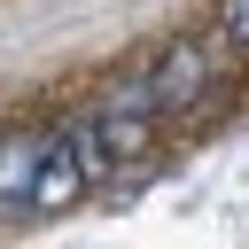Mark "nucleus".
<instances>
[{
  "mask_svg": "<svg viewBox=\"0 0 249 249\" xmlns=\"http://www.w3.org/2000/svg\"><path fill=\"white\" fill-rule=\"evenodd\" d=\"M218 78H226V62H218V47H210V39H171V47L148 62L140 93H148V109H156V117H195V101H202Z\"/></svg>",
  "mask_w": 249,
  "mask_h": 249,
  "instance_id": "2",
  "label": "nucleus"
},
{
  "mask_svg": "<svg viewBox=\"0 0 249 249\" xmlns=\"http://www.w3.org/2000/svg\"><path fill=\"white\" fill-rule=\"evenodd\" d=\"M218 39H226V54L249 47V0H218Z\"/></svg>",
  "mask_w": 249,
  "mask_h": 249,
  "instance_id": "5",
  "label": "nucleus"
},
{
  "mask_svg": "<svg viewBox=\"0 0 249 249\" xmlns=\"http://www.w3.org/2000/svg\"><path fill=\"white\" fill-rule=\"evenodd\" d=\"M70 148H78V171H86V179H117V171H132V163L156 148V109H148L140 78H132V86H117V93H109V109H101L93 124H78V132H70Z\"/></svg>",
  "mask_w": 249,
  "mask_h": 249,
  "instance_id": "1",
  "label": "nucleus"
},
{
  "mask_svg": "<svg viewBox=\"0 0 249 249\" xmlns=\"http://www.w3.org/2000/svg\"><path fill=\"white\" fill-rule=\"evenodd\" d=\"M86 187H93V179L78 171L70 132H47V148H39V163H31V187H23V218H54V210H70Z\"/></svg>",
  "mask_w": 249,
  "mask_h": 249,
  "instance_id": "3",
  "label": "nucleus"
},
{
  "mask_svg": "<svg viewBox=\"0 0 249 249\" xmlns=\"http://www.w3.org/2000/svg\"><path fill=\"white\" fill-rule=\"evenodd\" d=\"M39 148H47V140H8V148H0V218H8V210L23 218V187H31Z\"/></svg>",
  "mask_w": 249,
  "mask_h": 249,
  "instance_id": "4",
  "label": "nucleus"
}]
</instances>
